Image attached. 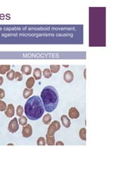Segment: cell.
Returning a JSON list of instances; mask_svg holds the SVG:
<instances>
[{"label": "cell", "instance_id": "6da1fadb", "mask_svg": "<svg viewBox=\"0 0 113 170\" xmlns=\"http://www.w3.org/2000/svg\"><path fill=\"white\" fill-rule=\"evenodd\" d=\"M24 108L26 117L31 120L40 119L45 112L42 99L38 96H33L29 98L25 104Z\"/></svg>", "mask_w": 113, "mask_h": 170}, {"label": "cell", "instance_id": "7a4b0ae2", "mask_svg": "<svg viewBox=\"0 0 113 170\" xmlns=\"http://www.w3.org/2000/svg\"><path fill=\"white\" fill-rule=\"evenodd\" d=\"M41 98L47 112H53L59 103V94L54 86H47L43 89Z\"/></svg>", "mask_w": 113, "mask_h": 170}, {"label": "cell", "instance_id": "3957f363", "mask_svg": "<svg viewBox=\"0 0 113 170\" xmlns=\"http://www.w3.org/2000/svg\"><path fill=\"white\" fill-rule=\"evenodd\" d=\"M60 123H59V121H57V120H54V121L49 126L48 129H47V135H50V136L54 135L56 131H58L60 129Z\"/></svg>", "mask_w": 113, "mask_h": 170}, {"label": "cell", "instance_id": "277c9868", "mask_svg": "<svg viewBox=\"0 0 113 170\" xmlns=\"http://www.w3.org/2000/svg\"><path fill=\"white\" fill-rule=\"evenodd\" d=\"M19 129V125L18 119L16 118H14V119L11 120L9 123L8 130L10 133H14L17 132L18 130Z\"/></svg>", "mask_w": 113, "mask_h": 170}, {"label": "cell", "instance_id": "5b68a950", "mask_svg": "<svg viewBox=\"0 0 113 170\" xmlns=\"http://www.w3.org/2000/svg\"><path fill=\"white\" fill-rule=\"evenodd\" d=\"M33 128L30 124H26L22 129V135L23 138H30L32 135Z\"/></svg>", "mask_w": 113, "mask_h": 170}, {"label": "cell", "instance_id": "8992f818", "mask_svg": "<svg viewBox=\"0 0 113 170\" xmlns=\"http://www.w3.org/2000/svg\"><path fill=\"white\" fill-rule=\"evenodd\" d=\"M64 80L66 83L72 82L74 80V74L70 70H67L64 73Z\"/></svg>", "mask_w": 113, "mask_h": 170}, {"label": "cell", "instance_id": "52a82bcc", "mask_svg": "<svg viewBox=\"0 0 113 170\" xmlns=\"http://www.w3.org/2000/svg\"><path fill=\"white\" fill-rule=\"evenodd\" d=\"M80 113L75 107H71L69 111V116L71 119H76L79 117Z\"/></svg>", "mask_w": 113, "mask_h": 170}, {"label": "cell", "instance_id": "ba28073f", "mask_svg": "<svg viewBox=\"0 0 113 170\" xmlns=\"http://www.w3.org/2000/svg\"><path fill=\"white\" fill-rule=\"evenodd\" d=\"M5 115L8 118H11L14 115V106L13 104H9L7 106V108L5 111Z\"/></svg>", "mask_w": 113, "mask_h": 170}, {"label": "cell", "instance_id": "9c48e42d", "mask_svg": "<svg viewBox=\"0 0 113 170\" xmlns=\"http://www.w3.org/2000/svg\"><path fill=\"white\" fill-rule=\"evenodd\" d=\"M61 121H62V125H63L64 127L68 128L70 127L71 126V121L70 119L68 118V116L66 115H62L61 116Z\"/></svg>", "mask_w": 113, "mask_h": 170}, {"label": "cell", "instance_id": "30bf717a", "mask_svg": "<svg viewBox=\"0 0 113 170\" xmlns=\"http://www.w3.org/2000/svg\"><path fill=\"white\" fill-rule=\"evenodd\" d=\"M21 71L23 74H26V75H29L31 74V72H32V68H31V65H24L21 68Z\"/></svg>", "mask_w": 113, "mask_h": 170}, {"label": "cell", "instance_id": "8fae6325", "mask_svg": "<svg viewBox=\"0 0 113 170\" xmlns=\"http://www.w3.org/2000/svg\"><path fill=\"white\" fill-rule=\"evenodd\" d=\"M33 77L35 80H39L42 77V72L40 68H35L33 71Z\"/></svg>", "mask_w": 113, "mask_h": 170}, {"label": "cell", "instance_id": "7c38bea8", "mask_svg": "<svg viewBox=\"0 0 113 170\" xmlns=\"http://www.w3.org/2000/svg\"><path fill=\"white\" fill-rule=\"evenodd\" d=\"M33 94V89L26 88V89L23 90V98L26 99H28V97H30V96Z\"/></svg>", "mask_w": 113, "mask_h": 170}, {"label": "cell", "instance_id": "4fadbf2b", "mask_svg": "<svg viewBox=\"0 0 113 170\" xmlns=\"http://www.w3.org/2000/svg\"><path fill=\"white\" fill-rule=\"evenodd\" d=\"M46 144L50 146L55 145V139L54 135L50 136V135H46Z\"/></svg>", "mask_w": 113, "mask_h": 170}, {"label": "cell", "instance_id": "5bb4252c", "mask_svg": "<svg viewBox=\"0 0 113 170\" xmlns=\"http://www.w3.org/2000/svg\"><path fill=\"white\" fill-rule=\"evenodd\" d=\"M11 69V66L9 65H0V74H4L8 72Z\"/></svg>", "mask_w": 113, "mask_h": 170}, {"label": "cell", "instance_id": "9a60e30c", "mask_svg": "<svg viewBox=\"0 0 113 170\" xmlns=\"http://www.w3.org/2000/svg\"><path fill=\"white\" fill-rule=\"evenodd\" d=\"M35 80L34 79V77H30V78H28L26 82V88H28V89H32L33 86L35 84Z\"/></svg>", "mask_w": 113, "mask_h": 170}, {"label": "cell", "instance_id": "2e32d148", "mask_svg": "<svg viewBox=\"0 0 113 170\" xmlns=\"http://www.w3.org/2000/svg\"><path fill=\"white\" fill-rule=\"evenodd\" d=\"M51 120H52L51 115H50V113H47V114H46L45 116L43 117V122L44 124L48 125V124H50V122H51Z\"/></svg>", "mask_w": 113, "mask_h": 170}, {"label": "cell", "instance_id": "e0dca14e", "mask_svg": "<svg viewBox=\"0 0 113 170\" xmlns=\"http://www.w3.org/2000/svg\"><path fill=\"white\" fill-rule=\"evenodd\" d=\"M79 136L82 141H86V129L85 128H81L79 131Z\"/></svg>", "mask_w": 113, "mask_h": 170}, {"label": "cell", "instance_id": "ac0fdd59", "mask_svg": "<svg viewBox=\"0 0 113 170\" xmlns=\"http://www.w3.org/2000/svg\"><path fill=\"white\" fill-rule=\"evenodd\" d=\"M7 77L9 80L12 81L15 78V72L14 70H10L7 73Z\"/></svg>", "mask_w": 113, "mask_h": 170}, {"label": "cell", "instance_id": "d6986e66", "mask_svg": "<svg viewBox=\"0 0 113 170\" xmlns=\"http://www.w3.org/2000/svg\"><path fill=\"white\" fill-rule=\"evenodd\" d=\"M60 70V65H52L50 66V70L52 73H56Z\"/></svg>", "mask_w": 113, "mask_h": 170}, {"label": "cell", "instance_id": "ffe728a7", "mask_svg": "<svg viewBox=\"0 0 113 170\" xmlns=\"http://www.w3.org/2000/svg\"><path fill=\"white\" fill-rule=\"evenodd\" d=\"M18 121H19V124L21 125V126H26V124H27V122H28V119L26 117V116H21L20 118H19V120H18Z\"/></svg>", "mask_w": 113, "mask_h": 170}, {"label": "cell", "instance_id": "44dd1931", "mask_svg": "<svg viewBox=\"0 0 113 170\" xmlns=\"http://www.w3.org/2000/svg\"><path fill=\"white\" fill-rule=\"evenodd\" d=\"M43 76L47 79L50 78V77H52V75H53V74H52V72H50V69H45L43 72Z\"/></svg>", "mask_w": 113, "mask_h": 170}, {"label": "cell", "instance_id": "7402d4cb", "mask_svg": "<svg viewBox=\"0 0 113 170\" xmlns=\"http://www.w3.org/2000/svg\"><path fill=\"white\" fill-rule=\"evenodd\" d=\"M23 111H24V110H23V108L22 106H18L17 108H16V115H17L18 116H19V117H21V116H23Z\"/></svg>", "mask_w": 113, "mask_h": 170}, {"label": "cell", "instance_id": "603a6c76", "mask_svg": "<svg viewBox=\"0 0 113 170\" xmlns=\"http://www.w3.org/2000/svg\"><path fill=\"white\" fill-rule=\"evenodd\" d=\"M37 145L38 146H44L46 145V142H45V139L43 137H40L39 138L37 141Z\"/></svg>", "mask_w": 113, "mask_h": 170}, {"label": "cell", "instance_id": "cb8c5ba5", "mask_svg": "<svg viewBox=\"0 0 113 170\" xmlns=\"http://www.w3.org/2000/svg\"><path fill=\"white\" fill-rule=\"evenodd\" d=\"M15 78L18 82H21L23 80V74L19 72H15Z\"/></svg>", "mask_w": 113, "mask_h": 170}, {"label": "cell", "instance_id": "d4e9b609", "mask_svg": "<svg viewBox=\"0 0 113 170\" xmlns=\"http://www.w3.org/2000/svg\"><path fill=\"white\" fill-rule=\"evenodd\" d=\"M7 108V106L4 101L0 99V111H5Z\"/></svg>", "mask_w": 113, "mask_h": 170}, {"label": "cell", "instance_id": "484cf974", "mask_svg": "<svg viewBox=\"0 0 113 170\" xmlns=\"http://www.w3.org/2000/svg\"><path fill=\"white\" fill-rule=\"evenodd\" d=\"M5 97V92L3 89H0V99H2Z\"/></svg>", "mask_w": 113, "mask_h": 170}, {"label": "cell", "instance_id": "4316f807", "mask_svg": "<svg viewBox=\"0 0 113 170\" xmlns=\"http://www.w3.org/2000/svg\"><path fill=\"white\" fill-rule=\"evenodd\" d=\"M55 145H62V146H63V145H64V143H62V141H58V142H56V143H55Z\"/></svg>", "mask_w": 113, "mask_h": 170}, {"label": "cell", "instance_id": "83f0119b", "mask_svg": "<svg viewBox=\"0 0 113 170\" xmlns=\"http://www.w3.org/2000/svg\"><path fill=\"white\" fill-rule=\"evenodd\" d=\"M4 82V79H3L2 77H0V86H1Z\"/></svg>", "mask_w": 113, "mask_h": 170}]
</instances>
